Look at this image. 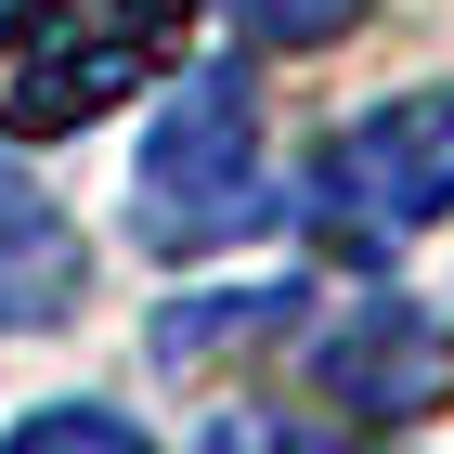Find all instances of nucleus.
<instances>
[{
    "mask_svg": "<svg viewBox=\"0 0 454 454\" xmlns=\"http://www.w3.org/2000/svg\"><path fill=\"white\" fill-rule=\"evenodd\" d=\"M182 39H195V0H13L0 13V130L13 143L91 130Z\"/></svg>",
    "mask_w": 454,
    "mask_h": 454,
    "instance_id": "1",
    "label": "nucleus"
},
{
    "mask_svg": "<svg viewBox=\"0 0 454 454\" xmlns=\"http://www.w3.org/2000/svg\"><path fill=\"white\" fill-rule=\"evenodd\" d=\"M78 312V234L27 169H0V325H52Z\"/></svg>",
    "mask_w": 454,
    "mask_h": 454,
    "instance_id": "5",
    "label": "nucleus"
},
{
    "mask_svg": "<svg viewBox=\"0 0 454 454\" xmlns=\"http://www.w3.org/2000/svg\"><path fill=\"white\" fill-rule=\"evenodd\" d=\"M273 182H260V105H247V66L182 78V105L143 130V169H130V221L156 260H221V247L260 234Z\"/></svg>",
    "mask_w": 454,
    "mask_h": 454,
    "instance_id": "2",
    "label": "nucleus"
},
{
    "mask_svg": "<svg viewBox=\"0 0 454 454\" xmlns=\"http://www.w3.org/2000/svg\"><path fill=\"white\" fill-rule=\"evenodd\" d=\"M208 454H312V442H299L286 416H221V428H208Z\"/></svg>",
    "mask_w": 454,
    "mask_h": 454,
    "instance_id": "7",
    "label": "nucleus"
},
{
    "mask_svg": "<svg viewBox=\"0 0 454 454\" xmlns=\"http://www.w3.org/2000/svg\"><path fill=\"white\" fill-rule=\"evenodd\" d=\"M0 454H156L130 416H105V403H52V416H27Z\"/></svg>",
    "mask_w": 454,
    "mask_h": 454,
    "instance_id": "6",
    "label": "nucleus"
},
{
    "mask_svg": "<svg viewBox=\"0 0 454 454\" xmlns=\"http://www.w3.org/2000/svg\"><path fill=\"white\" fill-rule=\"evenodd\" d=\"M312 208L350 260H389L403 234H428L454 208V91H403V105L350 117L312 169Z\"/></svg>",
    "mask_w": 454,
    "mask_h": 454,
    "instance_id": "3",
    "label": "nucleus"
},
{
    "mask_svg": "<svg viewBox=\"0 0 454 454\" xmlns=\"http://www.w3.org/2000/svg\"><path fill=\"white\" fill-rule=\"evenodd\" d=\"M312 377H325V403H338L350 428H416V416L454 403V325L377 299V312H350L338 338L312 350Z\"/></svg>",
    "mask_w": 454,
    "mask_h": 454,
    "instance_id": "4",
    "label": "nucleus"
}]
</instances>
